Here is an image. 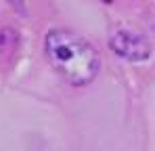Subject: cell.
Returning <instances> with one entry per match:
<instances>
[{"label": "cell", "instance_id": "2", "mask_svg": "<svg viewBox=\"0 0 155 151\" xmlns=\"http://www.w3.org/2000/svg\"><path fill=\"white\" fill-rule=\"evenodd\" d=\"M109 46L113 49V52H117L120 57H124L128 61H145L151 57L149 40L138 34H130V32L113 34V38L109 40Z\"/></svg>", "mask_w": 155, "mask_h": 151}, {"label": "cell", "instance_id": "1", "mask_svg": "<svg viewBox=\"0 0 155 151\" xmlns=\"http://www.w3.org/2000/svg\"><path fill=\"white\" fill-rule=\"evenodd\" d=\"M44 50L54 72L74 86L90 84L101 69V59L92 44L69 29H51Z\"/></svg>", "mask_w": 155, "mask_h": 151}]
</instances>
